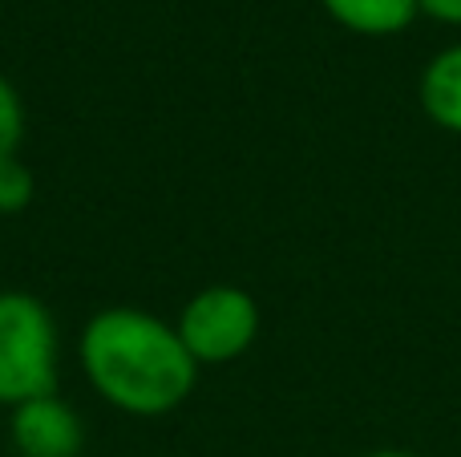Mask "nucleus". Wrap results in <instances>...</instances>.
Here are the masks:
<instances>
[{
  "instance_id": "7",
  "label": "nucleus",
  "mask_w": 461,
  "mask_h": 457,
  "mask_svg": "<svg viewBox=\"0 0 461 457\" xmlns=\"http://www.w3.org/2000/svg\"><path fill=\"white\" fill-rule=\"evenodd\" d=\"M32 202V170L21 158L0 162V215H16Z\"/></svg>"
},
{
  "instance_id": "3",
  "label": "nucleus",
  "mask_w": 461,
  "mask_h": 457,
  "mask_svg": "<svg viewBox=\"0 0 461 457\" xmlns=\"http://www.w3.org/2000/svg\"><path fill=\"white\" fill-rule=\"evenodd\" d=\"M175 328L199 364H230L259 336V304L235 283H211L183 308Z\"/></svg>"
},
{
  "instance_id": "8",
  "label": "nucleus",
  "mask_w": 461,
  "mask_h": 457,
  "mask_svg": "<svg viewBox=\"0 0 461 457\" xmlns=\"http://www.w3.org/2000/svg\"><path fill=\"white\" fill-rule=\"evenodd\" d=\"M24 138V105L21 94L8 85V77H0V162L16 158V146Z\"/></svg>"
},
{
  "instance_id": "2",
  "label": "nucleus",
  "mask_w": 461,
  "mask_h": 457,
  "mask_svg": "<svg viewBox=\"0 0 461 457\" xmlns=\"http://www.w3.org/2000/svg\"><path fill=\"white\" fill-rule=\"evenodd\" d=\"M57 324L29 291H0V405L53 397Z\"/></svg>"
},
{
  "instance_id": "6",
  "label": "nucleus",
  "mask_w": 461,
  "mask_h": 457,
  "mask_svg": "<svg viewBox=\"0 0 461 457\" xmlns=\"http://www.w3.org/2000/svg\"><path fill=\"white\" fill-rule=\"evenodd\" d=\"M340 29L357 37H397L421 16L417 0H320Z\"/></svg>"
},
{
  "instance_id": "9",
  "label": "nucleus",
  "mask_w": 461,
  "mask_h": 457,
  "mask_svg": "<svg viewBox=\"0 0 461 457\" xmlns=\"http://www.w3.org/2000/svg\"><path fill=\"white\" fill-rule=\"evenodd\" d=\"M417 4H421V16H433V21L461 29V0H417Z\"/></svg>"
},
{
  "instance_id": "10",
  "label": "nucleus",
  "mask_w": 461,
  "mask_h": 457,
  "mask_svg": "<svg viewBox=\"0 0 461 457\" xmlns=\"http://www.w3.org/2000/svg\"><path fill=\"white\" fill-rule=\"evenodd\" d=\"M360 457H421L413 450H373V453H360Z\"/></svg>"
},
{
  "instance_id": "4",
  "label": "nucleus",
  "mask_w": 461,
  "mask_h": 457,
  "mask_svg": "<svg viewBox=\"0 0 461 457\" xmlns=\"http://www.w3.org/2000/svg\"><path fill=\"white\" fill-rule=\"evenodd\" d=\"M13 450L21 457H77L86 445L81 417L61 397H37L13 409Z\"/></svg>"
},
{
  "instance_id": "1",
  "label": "nucleus",
  "mask_w": 461,
  "mask_h": 457,
  "mask_svg": "<svg viewBox=\"0 0 461 457\" xmlns=\"http://www.w3.org/2000/svg\"><path fill=\"white\" fill-rule=\"evenodd\" d=\"M81 369L110 405L134 417H158L191 397L199 361L178 328L142 308H105L81 332Z\"/></svg>"
},
{
  "instance_id": "5",
  "label": "nucleus",
  "mask_w": 461,
  "mask_h": 457,
  "mask_svg": "<svg viewBox=\"0 0 461 457\" xmlns=\"http://www.w3.org/2000/svg\"><path fill=\"white\" fill-rule=\"evenodd\" d=\"M417 102L433 126L461 138V40L425 61L417 77Z\"/></svg>"
}]
</instances>
